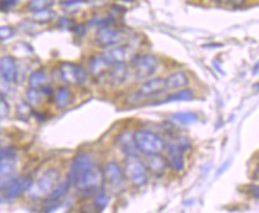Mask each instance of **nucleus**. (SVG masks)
Instances as JSON below:
<instances>
[{"label": "nucleus", "instance_id": "3", "mask_svg": "<svg viewBox=\"0 0 259 213\" xmlns=\"http://www.w3.org/2000/svg\"><path fill=\"white\" fill-rule=\"evenodd\" d=\"M134 136L135 144L138 146L139 151L144 152L146 155L161 154L165 149V142L160 136L149 130L141 129L136 130Z\"/></svg>", "mask_w": 259, "mask_h": 213}, {"label": "nucleus", "instance_id": "36", "mask_svg": "<svg viewBox=\"0 0 259 213\" xmlns=\"http://www.w3.org/2000/svg\"><path fill=\"white\" fill-rule=\"evenodd\" d=\"M85 3H88V0H61L60 4L65 8H73V6L85 4Z\"/></svg>", "mask_w": 259, "mask_h": 213}, {"label": "nucleus", "instance_id": "19", "mask_svg": "<svg viewBox=\"0 0 259 213\" xmlns=\"http://www.w3.org/2000/svg\"><path fill=\"white\" fill-rule=\"evenodd\" d=\"M72 98H73V94L71 89L66 87V86H61V87H59L54 93L55 106L60 110L66 109L69 104H71Z\"/></svg>", "mask_w": 259, "mask_h": 213}, {"label": "nucleus", "instance_id": "14", "mask_svg": "<svg viewBox=\"0 0 259 213\" xmlns=\"http://www.w3.org/2000/svg\"><path fill=\"white\" fill-rule=\"evenodd\" d=\"M117 144L127 156H139V149L135 144L134 136L129 132H123L118 136Z\"/></svg>", "mask_w": 259, "mask_h": 213}, {"label": "nucleus", "instance_id": "32", "mask_svg": "<svg viewBox=\"0 0 259 213\" xmlns=\"http://www.w3.org/2000/svg\"><path fill=\"white\" fill-rule=\"evenodd\" d=\"M109 201H110V198H109V196L106 194H104V193H101V194L96 195L95 205L97 206L99 209H103V208H105L106 206H108Z\"/></svg>", "mask_w": 259, "mask_h": 213}, {"label": "nucleus", "instance_id": "37", "mask_svg": "<svg viewBox=\"0 0 259 213\" xmlns=\"http://www.w3.org/2000/svg\"><path fill=\"white\" fill-rule=\"evenodd\" d=\"M231 165H232V161L231 159H227V161H225L224 163H222V165L220 166V167H219V169H218V172H217V176H220V175H222L224 174V173L227 171L228 168L231 167Z\"/></svg>", "mask_w": 259, "mask_h": 213}, {"label": "nucleus", "instance_id": "28", "mask_svg": "<svg viewBox=\"0 0 259 213\" xmlns=\"http://www.w3.org/2000/svg\"><path fill=\"white\" fill-rule=\"evenodd\" d=\"M114 23H115V19L112 17H99V18H94L91 22H89V25L102 29V28H109V26H111Z\"/></svg>", "mask_w": 259, "mask_h": 213}, {"label": "nucleus", "instance_id": "2", "mask_svg": "<svg viewBox=\"0 0 259 213\" xmlns=\"http://www.w3.org/2000/svg\"><path fill=\"white\" fill-rule=\"evenodd\" d=\"M60 179V173L58 169L51 168L48 171L43 173L41 178L37 181H32L31 186L28 189L29 196L35 200L38 199H46L51 194V192L55 188V186L59 184Z\"/></svg>", "mask_w": 259, "mask_h": 213}, {"label": "nucleus", "instance_id": "4", "mask_svg": "<svg viewBox=\"0 0 259 213\" xmlns=\"http://www.w3.org/2000/svg\"><path fill=\"white\" fill-rule=\"evenodd\" d=\"M124 174L136 187H141L147 182V168L138 156H128Z\"/></svg>", "mask_w": 259, "mask_h": 213}, {"label": "nucleus", "instance_id": "1", "mask_svg": "<svg viewBox=\"0 0 259 213\" xmlns=\"http://www.w3.org/2000/svg\"><path fill=\"white\" fill-rule=\"evenodd\" d=\"M67 180L80 194L92 196L102 186L103 173L99 171L91 156L81 152L73 158Z\"/></svg>", "mask_w": 259, "mask_h": 213}, {"label": "nucleus", "instance_id": "23", "mask_svg": "<svg viewBox=\"0 0 259 213\" xmlns=\"http://www.w3.org/2000/svg\"><path fill=\"white\" fill-rule=\"evenodd\" d=\"M171 119L178 124L182 125H190L195 124L198 121V116L194 112H178L172 115Z\"/></svg>", "mask_w": 259, "mask_h": 213}, {"label": "nucleus", "instance_id": "24", "mask_svg": "<svg viewBox=\"0 0 259 213\" xmlns=\"http://www.w3.org/2000/svg\"><path fill=\"white\" fill-rule=\"evenodd\" d=\"M54 4L55 0H29L26 3V9L31 12H37L51 9Z\"/></svg>", "mask_w": 259, "mask_h": 213}, {"label": "nucleus", "instance_id": "15", "mask_svg": "<svg viewBox=\"0 0 259 213\" xmlns=\"http://www.w3.org/2000/svg\"><path fill=\"white\" fill-rule=\"evenodd\" d=\"M103 58L105 59V61L109 65L114 66L116 63H123L125 61V58H127V52H125L123 46L116 44V46H109V49H106L104 54H103Z\"/></svg>", "mask_w": 259, "mask_h": 213}, {"label": "nucleus", "instance_id": "17", "mask_svg": "<svg viewBox=\"0 0 259 213\" xmlns=\"http://www.w3.org/2000/svg\"><path fill=\"white\" fill-rule=\"evenodd\" d=\"M69 188H71V182H69L68 180L61 182V184H58L55 186V188L51 192V194L46 198V204L48 205L58 204V201L61 200V199L67 194Z\"/></svg>", "mask_w": 259, "mask_h": 213}, {"label": "nucleus", "instance_id": "30", "mask_svg": "<svg viewBox=\"0 0 259 213\" xmlns=\"http://www.w3.org/2000/svg\"><path fill=\"white\" fill-rule=\"evenodd\" d=\"M75 22L73 21L71 18L67 17H60L58 18V26L60 29H64V30H73L75 28Z\"/></svg>", "mask_w": 259, "mask_h": 213}, {"label": "nucleus", "instance_id": "35", "mask_svg": "<svg viewBox=\"0 0 259 213\" xmlns=\"http://www.w3.org/2000/svg\"><path fill=\"white\" fill-rule=\"evenodd\" d=\"M10 115V105L4 96H0V119H4Z\"/></svg>", "mask_w": 259, "mask_h": 213}, {"label": "nucleus", "instance_id": "33", "mask_svg": "<svg viewBox=\"0 0 259 213\" xmlns=\"http://www.w3.org/2000/svg\"><path fill=\"white\" fill-rule=\"evenodd\" d=\"M17 151L12 146H6V148L0 149V159H8V158H16Z\"/></svg>", "mask_w": 259, "mask_h": 213}, {"label": "nucleus", "instance_id": "13", "mask_svg": "<svg viewBox=\"0 0 259 213\" xmlns=\"http://www.w3.org/2000/svg\"><path fill=\"white\" fill-rule=\"evenodd\" d=\"M189 84V76L185 72H176L172 73L170 76H167L164 80V85H165V89H168V91H172V89H181L187 87V85Z\"/></svg>", "mask_w": 259, "mask_h": 213}, {"label": "nucleus", "instance_id": "26", "mask_svg": "<svg viewBox=\"0 0 259 213\" xmlns=\"http://www.w3.org/2000/svg\"><path fill=\"white\" fill-rule=\"evenodd\" d=\"M26 99H28V104L30 106L39 105L42 102V99H43V94H42L41 89L30 87L28 91H26Z\"/></svg>", "mask_w": 259, "mask_h": 213}, {"label": "nucleus", "instance_id": "21", "mask_svg": "<svg viewBox=\"0 0 259 213\" xmlns=\"http://www.w3.org/2000/svg\"><path fill=\"white\" fill-rule=\"evenodd\" d=\"M195 98V93L192 89L181 88L177 92L171 93L165 98L164 102H174V101H190Z\"/></svg>", "mask_w": 259, "mask_h": 213}, {"label": "nucleus", "instance_id": "39", "mask_svg": "<svg viewBox=\"0 0 259 213\" xmlns=\"http://www.w3.org/2000/svg\"><path fill=\"white\" fill-rule=\"evenodd\" d=\"M73 31H74L75 34H78L79 36H82L85 34L86 28H85V25H75V28L73 29Z\"/></svg>", "mask_w": 259, "mask_h": 213}, {"label": "nucleus", "instance_id": "6", "mask_svg": "<svg viewBox=\"0 0 259 213\" xmlns=\"http://www.w3.org/2000/svg\"><path fill=\"white\" fill-rule=\"evenodd\" d=\"M135 75L138 79H147L158 69V60L154 55L144 54L135 59Z\"/></svg>", "mask_w": 259, "mask_h": 213}, {"label": "nucleus", "instance_id": "40", "mask_svg": "<svg viewBox=\"0 0 259 213\" xmlns=\"http://www.w3.org/2000/svg\"><path fill=\"white\" fill-rule=\"evenodd\" d=\"M221 46H224V44H221V43H209V44H204L203 48H221Z\"/></svg>", "mask_w": 259, "mask_h": 213}, {"label": "nucleus", "instance_id": "42", "mask_svg": "<svg viewBox=\"0 0 259 213\" xmlns=\"http://www.w3.org/2000/svg\"><path fill=\"white\" fill-rule=\"evenodd\" d=\"M212 67H214L215 69H218V71L219 72H220L221 73V74H225V72L224 71H222V69H221V67H220V65H219V63L218 62H212Z\"/></svg>", "mask_w": 259, "mask_h": 213}, {"label": "nucleus", "instance_id": "11", "mask_svg": "<svg viewBox=\"0 0 259 213\" xmlns=\"http://www.w3.org/2000/svg\"><path fill=\"white\" fill-rule=\"evenodd\" d=\"M162 89H165L164 79L161 78L151 79V80H147V81L141 86L140 91H139V93H136V96H138V98H147L149 95L157 94V93L161 92Z\"/></svg>", "mask_w": 259, "mask_h": 213}, {"label": "nucleus", "instance_id": "29", "mask_svg": "<svg viewBox=\"0 0 259 213\" xmlns=\"http://www.w3.org/2000/svg\"><path fill=\"white\" fill-rule=\"evenodd\" d=\"M17 113L19 118L23 119V121H26L31 116V106L23 101L17 106Z\"/></svg>", "mask_w": 259, "mask_h": 213}, {"label": "nucleus", "instance_id": "34", "mask_svg": "<svg viewBox=\"0 0 259 213\" xmlns=\"http://www.w3.org/2000/svg\"><path fill=\"white\" fill-rule=\"evenodd\" d=\"M19 0H0V11L8 12L18 5Z\"/></svg>", "mask_w": 259, "mask_h": 213}, {"label": "nucleus", "instance_id": "27", "mask_svg": "<svg viewBox=\"0 0 259 213\" xmlns=\"http://www.w3.org/2000/svg\"><path fill=\"white\" fill-rule=\"evenodd\" d=\"M16 167L15 158H8V159H0V176L6 178V176L11 175L13 169Z\"/></svg>", "mask_w": 259, "mask_h": 213}, {"label": "nucleus", "instance_id": "16", "mask_svg": "<svg viewBox=\"0 0 259 213\" xmlns=\"http://www.w3.org/2000/svg\"><path fill=\"white\" fill-rule=\"evenodd\" d=\"M109 67H110V65L105 61L103 55H94L89 60L90 73L94 76L104 75L109 71Z\"/></svg>", "mask_w": 259, "mask_h": 213}, {"label": "nucleus", "instance_id": "38", "mask_svg": "<svg viewBox=\"0 0 259 213\" xmlns=\"http://www.w3.org/2000/svg\"><path fill=\"white\" fill-rule=\"evenodd\" d=\"M9 82H6L4 79L0 78V96L4 95V93L8 92L9 89V86H8Z\"/></svg>", "mask_w": 259, "mask_h": 213}, {"label": "nucleus", "instance_id": "9", "mask_svg": "<svg viewBox=\"0 0 259 213\" xmlns=\"http://www.w3.org/2000/svg\"><path fill=\"white\" fill-rule=\"evenodd\" d=\"M103 179H105L109 184L119 186L123 184L124 172L122 171L121 166L117 162L110 161L105 165L104 171H103Z\"/></svg>", "mask_w": 259, "mask_h": 213}, {"label": "nucleus", "instance_id": "12", "mask_svg": "<svg viewBox=\"0 0 259 213\" xmlns=\"http://www.w3.org/2000/svg\"><path fill=\"white\" fill-rule=\"evenodd\" d=\"M183 154H184V150L177 143L168 146L167 161L170 163L172 169L176 172H181L184 169V157H183Z\"/></svg>", "mask_w": 259, "mask_h": 213}, {"label": "nucleus", "instance_id": "25", "mask_svg": "<svg viewBox=\"0 0 259 213\" xmlns=\"http://www.w3.org/2000/svg\"><path fill=\"white\" fill-rule=\"evenodd\" d=\"M55 12L52 11L51 9L48 10H42V11H37V12H34V19L35 22L39 23V24H46V23H49L52 22L53 19L55 18Z\"/></svg>", "mask_w": 259, "mask_h": 213}, {"label": "nucleus", "instance_id": "43", "mask_svg": "<svg viewBox=\"0 0 259 213\" xmlns=\"http://www.w3.org/2000/svg\"><path fill=\"white\" fill-rule=\"evenodd\" d=\"M257 73H258V65H255L254 66V69H253V74L257 75Z\"/></svg>", "mask_w": 259, "mask_h": 213}, {"label": "nucleus", "instance_id": "20", "mask_svg": "<svg viewBox=\"0 0 259 213\" xmlns=\"http://www.w3.org/2000/svg\"><path fill=\"white\" fill-rule=\"evenodd\" d=\"M48 82L49 76L45 69H37V71L32 72L31 75L29 76V85L32 88L41 89L43 86L48 85Z\"/></svg>", "mask_w": 259, "mask_h": 213}, {"label": "nucleus", "instance_id": "44", "mask_svg": "<svg viewBox=\"0 0 259 213\" xmlns=\"http://www.w3.org/2000/svg\"><path fill=\"white\" fill-rule=\"evenodd\" d=\"M208 2H211V3H217L219 0H208Z\"/></svg>", "mask_w": 259, "mask_h": 213}, {"label": "nucleus", "instance_id": "18", "mask_svg": "<svg viewBox=\"0 0 259 213\" xmlns=\"http://www.w3.org/2000/svg\"><path fill=\"white\" fill-rule=\"evenodd\" d=\"M166 159L162 157L160 154H153V155H147V163L146 166L149 171L157 175H162L165 173L166 169Z\"/></svg>", "mask_w": 259, "mask_h": 213}, {"label": "nucleus", "instance_id": "41", "mask_svg": "<svg viewBox=\"0 0 259 213\" xmlns=\"http://www.w3.org/2000/svg\"><path fill=\"white\" fill-rule=\"evenodd\" d=\"M228 2H230L233 6H237V8L245 4V0H228Z\"/></svg>", "mask_w": 259, "mask_h": 213}, {"label": "nucleus", "instance_id": "5", "mask_svg": "<svg viewBox=\"0 0 259 213\" xmlns=\"http://www.w3.org/2000/svg\"><path fill=\"white\" fill-rule=\"evenodd\" d=\"M60 76L67 85H82L88 80V73L80 65L64 62L59 67Z\"/></svg>", "mask_w": 259, "mask_h": 213}, {"label": "nucleus", "instance_id": "45", "mask_svg": "<svg viewBox=\"0 0 259 213\" xmlns=\"http://www.w3.org/2000/svg\"><path fill=\"white\" fill-rule=\"evenodd\" d=\"M0 134H2V132H0Z\"/></svg>", "mask_w": 259, "mask_h": 213}, {"label": "nucleus", "instance_id": "31", "mask_svg": "<svg viewBox=\"0 0 259 213\" xmlns=\"http://www.w3.org/2000/svg\"><path fill=\"white\" fill-rule=\"evenodd\" d=\"M15 35V29L10 25L0 26V41H8Z\"/></svg>", "mask_w": 259, "mask_h": 213}, {"label": "nucleus", "instance_id": "7", "mask_svg": "<svg viewBox=\"0 0 259 213\" xmlns=\"http://www.w3.org/2000/svg\"><path fill=\"white\" fill-rule=\"evenodd\" d=\"M32 184L31 176L26 175L22 176V178H12L11 182H10L8 187L5 188V198L9 200L18 198L23 193L28 192L30 186Z\"/></svg>", "mask_w": 259, "mask_h": 213}, {"label": "nucleus", "instance_id": "8", "mask_svg": "<svg viewBox=\"0 0 259 213\" xmlns=\"http://www.w3.org/2000/svg\"><path fill=\"white\" fill-rule=\"evenodd\" d=\"M96 41L103 48H109L111 45H116L122 41V35L118 31L109 28L98 29L97 34H96Z\"/></svg>", "mask_w": 259, "mask_h": 213}, {"label": "nucleus", "instance_id": "22", "mask_svg": "<svg viewBox=\"0 0 259 213\" xmlns=\"http://www.w3.org/2000/svg\"><path fill=\"white\" fill-rule=\"evenodd\" d=\"M127 75H128V69L125 67L124 62L116 63V65H114V68L111 69L110 79L112 84L119 85L124 81L125 78H127Z\"/></svg>", "mask_w": 259, "mask_h": 213}, {"label": "nucleus", "instance_id": "10", "mask_svg": "<svg viewBox=\"0 0 259 213\" xmlns=\"http://www.w3.org/2000/svg\"><path fill=\"white\" fill-rule=\"evenodd\" d=\"M17 65L15 59L10 55L0 58V78L4 79L6 82H13L17 79Z\"/></svg>", "mask_w": 259, "mask_h": 213}]
</instances>
